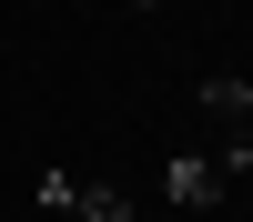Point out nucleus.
Segmentation results:
<instances>
[{
    "instance_id": "obj_1",
    "label": "nucleus",
    "mask_w": 253,
    "mask_h": 222,
    "mask_svg": "<svg viewBox=\"0 0 253 222\" xmlns=\"http://www.w3.org/2000/svg\"><path fill=\"white\" fill-rule=\"evenodd\" d=\"M193 111H203V152L223 172H253V81H203Z\"/></svg>"
},
{
    "instance_id": "obj_2",
    "label": "nucleus",
    "mask_w": 253,
    "mask_h": 222,
    "mask_svg": "<svg viewBox=\"0 0 253 222\" xmlns=\"http://www.w3.org/2000/svg\"><path fill=\"white\" fill-rule=\"evenodd\" d=\"M41 212H81V222H132V192H112V182H81V172H41Z\"/></svg>"
},
{
    "instance_id": "obj_3",
    "label": "nucleus",
    "mask_w": 253,
    "mask_h": 222,
    "mask_svg": "<svg viewBox=\"0 0 253 222\" xmlns=\"http://www.w3.org/2000/svg\"><path fill=\"white\" fill-rule=\"evenodd\" d=\"M162 192H172L182 212H213V202L233 192V172H223L213 152H182V161H162Z\"/></svg>"
},
{
    "instance_id": "obj_4",
    "label": "nucleus",
    "mask_w": 253,
    "mask_h": 222,
    "mask_svg": "<svg viewBox=\"0 0 253 222\" xmlns=\"http://www.w3.org/2000/svg\"><path fill=\"white\" fill-rule=\"evenodd\" d=\"M132 10H152V0H132Z\"/></svg>"
}]
</instances>
